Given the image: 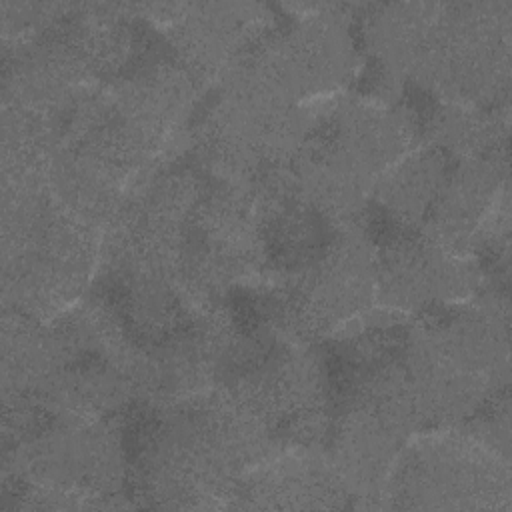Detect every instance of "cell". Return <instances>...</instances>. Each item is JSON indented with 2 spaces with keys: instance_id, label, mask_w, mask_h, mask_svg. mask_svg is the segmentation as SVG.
<instances>
[{
  "instance_id": "3",
  "label": "cell",
  "mask_w": 512,
  "mask_h": 512,
  "mask_svg": "<svg viewBox=\"0 0 512 512\" xmlns=\"http://www.w3.org/2000/svg\"><path fill=\"white\" fill-rule=\"evenodd\" d=\"M376 280L384 302L416 308L466 294L476 284V270L422 232L386 244L376 260Z\"/></svg>"
},
{
  "instance_id": "2",
  "label": "cell",
  "mask_w": 512,
  "mask_h": 512,
  "mask_svg": "<svg viewBox=\"0 0 512 512\" xmlns=\"http://www.w3.org/2000/svg\"><path fill=\"white\" fill-rule=\"evenodd\" d=\"M170 18V44L194 76L224 72L270 30L266 6L246 2L176 4Z\"/></svg>"
},
{
  "instance_id": "4",
  "label": "cell",
  "mask_w": 512,
  "mask_h": 512,
  "mask_svg": "<svg viewBox=\"0 0 512 512\" xmlns=\"http://www.w3.org/2000/svg\"><path fill=\"white\" fill-rule=\"evenodd\" d=\"M438 10L440 4L404 2L378 4L366 14V44L382 64L386 78L412 72Z\"/></svg>"
},
{
  "instance_id": "1",
  "label": "cell",
  "mask_w": 512,
  "mask_h": 512,
  "mask_svg": "<svg viewBox=\"0 0 512 512\" xmlns=\"http://www.w3.org/2000/svg\"><path fill=\"white\" fill-rule=\"evenodd\" d=\"M510 2L440 4L412 76L466 104L496 102L508 90Z\"/></svg>"
},
{
  "instance_id": "5",
  "label": "cell",
  "mask_w": 512,
  "mask_h": 512,
  "mask_svg": "<svg viewBox=\"0 0 512 512\" xmlns=\"http://www.w3.org/2000/svg\"><path fill=\"white\" fill-rule=\"evenodd\" d=\"M446 176V158L434 148L422 150L396 164L390 174L382 176L378 198L400 222L418 224L428 216Z\"/></svg>"
}]
</instances>
